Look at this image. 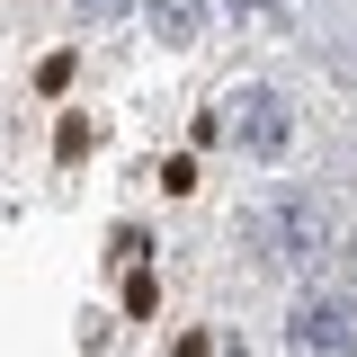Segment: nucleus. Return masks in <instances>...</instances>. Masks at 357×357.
Segmentation results:
<instances>
[{
  "instance_id": "obj_6",
  "label": "nucleus",
  "mask_w": 357,
  "mask_h": 357,
  "mask_svg": "<svg viewBox=\"0 0 357 357\" xmlns=\"http://www.w3.org/2000/svg\"><path fill=\"white\" fill-rule=\"evenodd\" d=\"M81 9H89V18H116V9H126V0H81Z\"/></svg>"
},
{
  "instance_id": "obj_5",
  "label": "nucleus",
  "mask_w": 357,
  "mask_h": 357,
  "mask_svg": "<svg viewBox=\"0 0 357 357\" xmlns=\"http://www.w3.org/2000/svg\"><path fill=\"white\" fill-rule=\"evenodd\" d=\"M321 295H340V304L357 312V250H340V259H331V277H321Z\"/></svg>"
},
{
  "instance_id": "obj_3",
  "label": "nucleus",
  "mask_w": 357,
  "mask_h": 357,
  "mask_svg": "<svg viewBox=\"0 0 357 357\" xmlns=\"http://www.w3.org/2000/svg\"><path fill=\"white\" fill-rule=\"evenodd\" d=\"M232 107H241V116H232V143H241V152H286V98H277V89H250V98H232Z\"/></svg>"
},
{
  "instance_id": "obj_2",
  "label": "nucleus",
  "mask_w": 357,
  "mask_h": 357,
  "mask_svg": "<svg viewBox=\"0 0 357 357\" xmlns=\"http://www.w3.org/2000/svg\"><path fill=\"white\" fill-rule=\"evenodd\" d=\"M286 340H295V357H357V312L340 295H304L295 321H286Z\"/></svg>"
},
{
  "instance_id": "obj_1",
  "label": "nucleus",
  "mask_w": 357,
  "mask_h": 357,
  "mask_svg": "<svg viewBox=\"0 0 357 357\" xmlns=\"http://www.w3.org/2000/svg\"><path fill=\"white\" fill-rule=\"evenodd\" d=\"M250 241H259L268 259H321L331 223H321V206H312V197H277V206H259V215H250Z\"/></svg>"
},
{
  "instance_id": "obj_4",
  "label": "nucleus",
  "mask_w": 357,
  "mask_h": 357,
  "mask_svg": "<svg viewBox=\"0 0 357 357\" xmlns=\"http://www.w3.org/2000/svg\"><path fill=\"white\" fill-rule=\"evenodd\" d=\"M206 27V0H152V36H170V45H188Z\"/></svg>"
}]
</instances>
